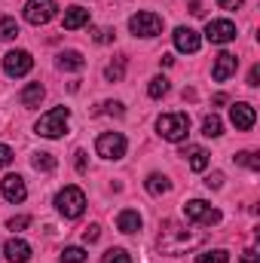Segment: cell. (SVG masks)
Masks as SVG:
<instances>
[{
	"mask_svg": "<svg viewBox=\"0 0 260 263\" xmlns=\"http://www.w3.org/2000/svg\"><path fill=\"white\" fill-rule=\"evenodd\" d=\"M86 257H89V254H86V248H80V245H67L59 260H62V263H86Z\"/></svg>",
	"mask_w": 260,
	"mask_h": 263,
	"instance_id": "cell-25",
	"label": "cell"
},
{
	"mask_svg": "<svg viewBox=\"0 0 260 263\" xmlns=\"http://www.w3.org/2000/svg\"><path fill=\"white\" fill-rule=\"evenodd\" d=\"M156 132H159L165 141L181 144V141L190 135V117H187V114H162V117L156 120Z\"/></svg>",
	"mask_w": 260,
	"mask_h": 263,
	"instance_id": "cell-2",
	"label": "cell"
},
{
	"mask_svg": "<svg viewBox=\"0 0 260 263\" xmlns=\"http://www.w3.org/2000/svg\"><path fill=\"white\" fill-rule=\"evenodd\" d=\"M172 37H175V49H178V52H187V55L199 52V46H202V37L196 34L193 28H184V25H181V28H175V34H172Z\"/></svg>",
	"mask_w": 260,
	"mask_h": 263,
	"instance_id": "cell-13",
	"label": "cell"
},
{
	"mask_svg": "<svg viewBox=\"0 0 260 263\" xmlns=\"http://www.w3.org/2000/svg\"><path fill=\"white\" fill-rule=\"evenodd\" d=\"M0 193H3V199H6V202H12V205L25 202V196H28L25 178H22V175H6V178L0 181Z\"/></svg>",
	"mask_w": 260,
	"mask_h": 263,
	"instance_id": "cell-12",
	"label": "cell"
},
{
	"mask_svg": "<svg viewBox=\"0 0 260 263\" xmlns=\"http://www.w3.org/2000/svg\"><path fill=\"white\" fill-rule=\"evenodd\" d=\"M34 168L37 172H55V165H59V159L52 156V153H34Z\"/></svg>",
	"mask_w": 260,
	"mask_h": 263,
	"instance_id": "cell-24",
	"label": "cell"
},
{
	"mask_svg": "<svg viewBox=\"0 0 260 263\" xmlns=\"http://www.w3.org/2000/svg\"><path fill=\"white\" fill-rule=\"evenodd\" d=\"M3 254H6L9 263H28L31 260V245H28L25 239H9V242L3 245Z\"/></svg>",
	"mask_w": 260,
	"mask_h": 263,
	"instance_id": "cell-15",
	"label": "cell"
},
{
	"mask_svg": "<svg viewBox=\"0 0 260 263\" xmlns=\"http://www.w3.org/2000/svg\"><path fill=\"white\" fill-rule=\"evenodd\" d=\"M123 73H126V59H123V55H120V59H117L114 65H110L107 70H104L107 83H120V80H123Z\"/></svg>",
	"mask_w": 260,
	"mask_h": 263,
	"instance_id": "cell-27",
	"label": "cell"
},
{
	"mask_svg": "<svg viewBox=\"0 0 260 263\" xmlns=\"http://www.w3.org/2000/svg\"><path fill=\"white\" fill-rule=\"evenodd\" d=\"M25 227H31V217H28V214H18V217H9V220H6V230H12V233H18V230H25Z\"/></svg>",
	"mask_w": 260,
	"mask_h": 263,
	"instance_id": "cell-31",
	"label": "cell"
},
{
	"mask_svg": "<svg viewBox=\"0 0 260 263\" xmlns=\"http://www.w3.org/2000/svg\"><path fill=\"white\" fill-rule=\"evenodd\" d=\"M129 31L135 37H156L162 34V18L156 12H135L129 18Z\"/></svg>",
	"mask_w": 260,
	"mask_h": 263,
	"instance_id": "cell-7",
	"label": "cell"
},
{
	"mask_svg": "<svg viewBox=\"0 0 260 263\" xmlns=\"http://www.w3.org/2000/svg\"><path fill=\"white\" fill-rule=\"evenodd\" d=\"M67 120H70V110L67 107H52V110H46L40 120H37V135L40 138H62L67 132Z\"/></svg>",
	"mask_w": 260,
	"mask_h": 263,
	"instance_id": "cell-3",
	"label": "cell"
},
{
	"mask_svg": "<svg viewBox=\"0 0 260 263\" xmlns=\"http://www.w3.org/2000/svg\"><path fill=\"white\" fill-rule=\"evenodd\" d=\"M236 67H239V59H236L233 52H220V55L214 59V67H211V80H214V83H227V80L236 73Z\"/></svg>",
	"mask_w": 260,
	"mask_h": 263,
	"instance_id": "cell-14",
	"label": "cell"
},
{
	"mask_svg": "<svg viewBox=\"0 0 260 263\" xmlns=\"http://www.w3.org/2000/svg\"><path fill=\"white\" fill-rule=\"evenodd\" d=\"M202 135H205V138H220V135H224V123H220L217 114H211V117L202 120Z\"/></svg>",
	"mask_w": 260,
	"mask_h": 263,
	"instance_id": "cell-23",
	"label": "cell"
},
{
	"mask_svg": "<svg viewBox=\"0 0 260 263\" xmlns=\"http://www.w3.org/2000/svg\"><path fill=\"white\" fill-rule=\"evenodd\" d=\"M92 37H95V43H110V40H114V31H110V28H95Z\"/></svg>",
	"mask_w": 260,
	"mask_h": 263,
	"instance_id": "cell-35",
	"label": "cell"
},
{
	"mask_svg": "<svg viewBox=\"0 0 260 263\" xmlns=\"http://www.w3.org/2000/svg\"><path fill=\"white\" fill-rule=\"evenodd\" d=\"M242 263H260L257 251H254V248H248V251H245V254H242Z\"/></svg>",
	"mask_w": 260,
	"mask_h": 263,
	"instance_id": "cell-40",
	"label": "cell"
},
{
	"mask_svg": "<svg viewBox=\"0 0 260 263\" xmlns=\"http://www.w3.org/2000/svg\"><path fill=\"white\" fill-rule=\"evenodd\" d=\"M12 162V147H6V144H0V168H6Z\"/></svg>",
	"mask_w": 260,
	"mask_h": 263,
	"instance_id": "cell-36",
	"label": "cell"
},
{
	"mask_svg": "<svg viewBox=\"0 0 260 263\" xmlns=\"http://www.w3.org/2000/svg\"><path fill=\"white\" fill-rule=\"evenodd\" d=\"M98 236H101V227H98V223H89V227L83 230V242H89V245L98 242Z\"/></svg>",
	"mask_w": 260,
	"mask_h": 263,
	"instance_id": "cell-33",
	"label": "cell"
},
{
	"mask_svg": "<svg viewBox=\"0 0 260 263\" xmlns=\"http://www.w3.org/2000/svg\"><path fill=\"white\" fill-rule=\"evenodd\" d=\"M126 135L123 132H101L95 141V153L101 159H123L126 156Z\"/></svg>",
	"mask_w": 260,
	"mask_h": 263,
	"instance_id": "cell-5",
	"label": "cell"
},
{
	"mask_svg": "<svg viewBox=\"0 0 260 263\" xmlns=\"http://www.w3.org/2000/svg\"><path fill=\"white\" fill-rule=\"evenodd\" d=\"M95 114H114V117H123V104H120V101H104Z\"/></svg>",
	"mask_w": 260,
	"mask_h": 263,
	"instance_id": "cell-32",
	"label": "cell"
},
{
	"mask_svg": "<svg viewBox=\"0 0 260 263\" xmlns=\"http://www.w3.org/2000/svg\"><path fill=\"white\" fill-rule=\"evenodd\" d=\"M205 187H208V190H220V187H224V175H220V172H211V175L205 178Z\"/></svg>",
	"mask_w": 260,
	"mask_h": 263,
	"instance_id": "cell-34",
	"label": "cell"
},
{
	"mask_svg": "<svg viewBox=\"0 0 260 263\" xmlns=\"http://www.w3.org/2000/svg\"><path fill=\"white\" fill-rule=\"evenodd\" d=\"M199 242H202V236H190L187 227H178L175 220H165L156 245H159V251H165V254H184L187 248H193Z\"/></svg>",
	"mask_w": 260,
	"mask_h": 263,
	"instance_id": "cell-1",
	"label": "cell"
},
{
	"mask_svg": "<svg viewBox=\"0 0 260 263\" xmlns=\"http://www.w3.org/2000/svg\"><path fill=\"white\" fill-rule=\"evenodd\" d=\"M159 62H162V67H172V65H175V59H172V55H162Z\"/></svg>",
	"mask_w": 260,
	"mask_h": 263,
	"instance_id": "cell-42",
	"label": "cell"
},
{
	"mask_svg": "<svg viewBox=\"0 0 260 263\" xmlns=\"http://www.w3.org/2000/svg\"><path fill=\"white\" fill-rule=\"evenodd\" d=\"M233 159H236L239 165H245V168H251V172H260V159L254 156V153H251V150H242V153H236Z\"/></svg>",
	"mask_w": 260,
	"mask_h": 263,
	"instance_id": "cell-29",
	"label": "cell"
},
{
	"mask_svg": "<svg viewBox=\"0 0 260 263\" xmlns=\"http://www.w3.org/2000/svg\"><path fill=\"white\" fill-rule=\"evenodd\" d=\"M73 156H77V159H73V165H77V172H86V168H89V162H86V153H83V150H77Z\"/></svg>",
	"mask_w": 260,
	"mask_h": 263,
	"instance_id": "cell-37",
	"label": "cell"
},
{
	"mask_svg": "<svg viewBox=\"0 0 260 263\" xmlns=\"http://www.w3.org/2000/svg\"><path fill=\"white\" fill-rule=\"evenodd\" d=\"M193 263H230V251H224V248H211V251L196 254Z\"/></svg>",
	"mask_w": 260,
	"mask_h": 263,
	"instance_id": "cell-22",
	"label": "cell"
},
{
	"mask_svg": "<svg viewBox=\"0 0 260 263\" xmlns=\"http://www.w3.org/2000/svg\"><path fill=\"white\" fill-rule=\"evenodd\" d=\"M59 67H62V70H83V67H86V59H83L77 49H67V52L59 55Z\"/></svg>",
	"mask_w": 260,
	"mask_h": 263,
	"instance_id": "cell-21",
	"label": "cell"
},
{
	"mask_svg": "<svg viewBox=\"0 0 260 263\" xmlns=\"http://www.w3.org/2000/svg\"><path fill=\"white\" fill-rule=\"evenodd\" d=\"M18 37V22L15 18H0V40H15Z\"/></svg>",
	"mask_w": 260,
	"mask_h": 263,
	"instance_id": "cell-26",
	"label": "cell"
},
{
	"mask_svg": "<svg viewBox=\"0 0 260 263\" xmlns=\"http://www.w3.org/2000/svg\"><path fill=\"white\" fill-rule=\"evenodd\" d=\"M55 208H59L62 217L77 220V217L86 211V193H83L80 187H65V190H59V196H55Z\"/></svg>",
	"mask_w": 260,
	"mask_h": 263,
	"instance_id": "cell-4",
	"label": "cell"
},
{
	"mask_svg": "<svg viewBox=\"0 0 260 263\" xmlns=\"http://www.w3.org/2000/svg\"><path fill=\"white\" fill-rule=\"evenodd\" d=\"M83 25H89V9L86 6H70V9H65V18H62V28L65 31H77Z\"/></svg>",
	"mask_w": 260,
	"mask_h": 263,
	"instance_id": "cell-16",
	"label": "cell"
},
{
	"mask_svg": "<svg viewBox=\"0 0 260 263\" xmlns=\"http://www.w3.org/2000/svg\"><path fill=\"white\" fill-rule=\"evenodd\" d=\"M181 156H187V162H190L193 172H205L208 168V150L205 147H187Z\"/></svg>",
	"mask_w": 260,
	"mask_h": 263,
	"instance_id": "cell-20",
	"label": "cell"
},
{
	"mask_svg": "<svg viewBox=\"0 0 260 263\" xmlns=\"http://www.w3.org/2000/svg\"><path fill=\"white\" fill-rule=\"evenodd\" d=\"M184 217L190 220V223H205V227H214V223H220V211L217 208H211L205 199H190L187 205H184Z\"/></svg>",
	"mask_w": 260,
	"mask_h": 263,
	"instance_id": "cell-6",
	"label": "cell"
},
{
	"mask_svg": "<svg viewBox=\"0 0 260 263\" xmlns=\"http://www.w3.org/2000/svg\"><path fill=\"white\" fill-rule=\"evenodd\" d=\"M217 3H220V9H230V12H233V9H239L245 0H217Z\"/></svg>",
	"mask_w": 260,
	"mask_h": 263,
	"instance_id": "cell-38",
	"label": "cell"
},
{
	"mask_svg": "<svg viewBox=\"0 0 260 263\" xmlns=\"http://www.w3.org/2000/svg\"><path fill=\"white\" fill-rule=\"evenodd\" d=\"M144 187H147V193L150 196H165L169 190H172V181L165 178V175H159V172H153L147 181H144Z\"/></svg>",
	"mask_w": 260,
	"mask_h": 263,
	"instance_id": "cell-19",
	"label": "cell"
},
{
	"mask_svg": "<svg viewBox=\"0 0 260 263\" xmlns=\"http://www.w3.org/2000/svg\"><path fill=\"white\" fill-rule=\"evenodd\" d=\"M205 40L224 46V43L236 40V25H233L230 18H214V22H208V25H205Z\"/></svg>",
	"mask_w": 260,
	"mask_h": 263,
	"instance_id": "cell-10",
	"label": "cell"
},
{
	"mask_svg": "<svg viewBox=\"0 0 260 263\" xmlns=\"http://www.w3.org/2000/svg\"><path fill=\"white\" fill-rule=\"evenodd\" d=\"M43 95H46V89H43L40 83H28V86L22 89V95H18V101H22V107H40V101H43Z\"/></svg>",
	"mask_w": 260,
	"mask_h": 263,
	"instance_id": "cell-18",
	"label": "cell"
},
{
	"mask_svg": "<svg viewBox=\"0 0 260 263\" xmlns=\"http://www.w3.org/2000/svg\"><path fill=\"white\" fill-rule=\"evenodd\" d=\"M190 12L193 15H202V0H190Z\"/></svg>",
	"mask_w": 260,
	"mask_h": 263,
	"instance_id": "cell-41",
	"label": "cell"
},
{
	"mask_svg": "<svg viewBox=\"0 0 260 263\" xmlns=\"http://www.w3.org/2000/svg\"><path fill=\"white\" fill-rule=\"evenodd\" d=\"M31 67H34V59H31V52H25V49H12V52L3 55V70H6V77H25V73H31Z\"/></svg>",
	"mask_w": 260,
	"mask_h": 263,
	"instance_id": "cell-9",
	"label": "cell"
},
{
	"mask_svg": "<svg viewBox=\"0 0 260 263\" xmlns=\"http://www.w3.org/2000/svg\"><path fill=\"white\" fill-rule=\"evenodd\" d=\"M165 92H169V80H165V77H153L150 86H147V95H150V98H162Z\"/></svg>",
	"mask_w": 260,
	"mask_h": 263,
	"instance_id": "cell-28",
	"label": "cell"
},
{
	"mask_svg": "<svg viewBox=\"0 0 260 263\" xmlns=\"http://www.w3.org/2000/svg\"><path fill=\"white\" fill-rule=\"evenodd\" d=\"M55 12H59L55 0H28L25 3V22L28 25H46L55 18Z\"/></svg>",
	"mask_w": 260,
	"mask_h": 263,
	"instance_id": "cell-8",
	"label": "cell"
},
{
	"mask_svg": "<svg viewBox=\"0 0 260 263\" xmlns=\"http://www.w3.org/2000/svg\"><path fill=\"white\" fill-rule=\"evenodd\" d=\"M230 123L236 126V132H251V129H254V123H257V114H254V107H251V104L236 101V104L230 107Z\"/></svg>",
	"mask_w": 260,
	"mask_h": 263,
	"instance_id": "cell-11",
	"label": "cell"
},
{
	"mask_svg": "<svg viewBox=\"0 0 260 263\" xmlns=\"http://www.w3.org/2000/svg\"><path fill=\"white\" fill-rule=\"evenodd\" d=\"M141 223H144V220H141V214H138L135 208H126V211H120V214H117V230H120V233H126V236L138 233V230H141Z\"/></svg>",
	"mask_w": 260,
	"mask_h": 263,
	"instance_id": "cell-17",
	"label": "cell"
},
{
	"mask_svg": "<svg viewBox=\"0 0 260 263\" xmlns=\"http://www.w3.org/2000/svg\"><path fill=\"white\" fill-rule=\"evenodd\" d=\"M101 263H132V257L126 248H110V251H104Z\"/></svg>",
	"mask_w": 260,
	"mask_h": 263,
	"instance_id": "cell-30",
	"label": "cell"
},
{
	"mask_svg": "<svg viewBox=\"0 0 260 263\" xmlns=\"http://www.w3.org/2000/svg\"><path fill=\"white\" fill-rule=\"evenodd\" d=\"M248 86H260V67L257 65L248 70Z\"/></svg>",
	"mask_w": 260,
	"mask_h": 263,
	"instance_id": "cell-39",
	"label": "cell"
}]
</instances>
